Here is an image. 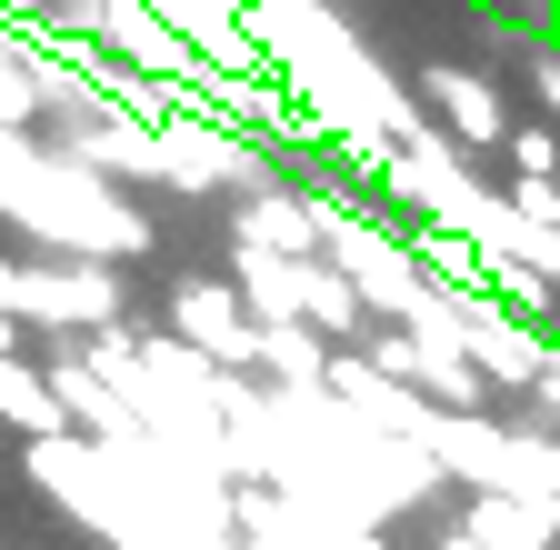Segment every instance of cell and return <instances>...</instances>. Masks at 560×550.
Returning <instances> with one entry per match:
<instances>
[{"label":"cell","instance_id":"1","mask_svg":"<svg viewBox=\"0 0 560 550\" xmlns=\"http://www.w3.org/2000/svg\"><path fill=\"white\" fill-rule=\"evenodd\" d=\"M460 530H470L480 550H550V501H521V491H480Z\"/></svg>","mask_w":560,"mask_h":550},{"label":"cell","instance_id":"3","mask_svg":"<svg viewBox=\"0 0 560 550\" xmlns=\"http://www.w3.org/2000/svg\"><path fill=\"white\" fill-rule=\"evenodd\" d=\"M441 550H480V540H470V530H451V540H441Z\"/></svg>","mask_w":560,"mask_h":550},{"label":"cell","instance_id":"2","mask_svg":"<svg viewBox=\"0 0 560 550\" xmlns=\"http://www.w3.org/2000/svg\"><path fill=\"white\" fill-rule=\"evenodd\" d=\"M340 550H390V540H381V530H350V540H340Z\"/></svg>","mask_w":560,"mask_h":550}]
</instances>
